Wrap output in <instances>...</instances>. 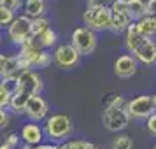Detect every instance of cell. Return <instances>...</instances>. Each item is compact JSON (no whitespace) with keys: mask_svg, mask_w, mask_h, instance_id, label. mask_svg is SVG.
<instances>
[{"mask_svg":"<svg viewBox=\"0 0 156 149\" xmlns=\"http://www.w3.org/2000/svg\"><path fill=\"white\" fill-rule=\"evenodd\" d=\"M16 14L14 12H11V11H7V9L0 7V28H7L11 23L14 21Z\"/></svg>","mask_w":156,"mask_h":149,"instance_id":"cell-27","label":"cell"},{"mask_svg":"<svg viewBox=\"0 0 156 149\" xmlns=\"http://www.w3.org/2000/svg\"><path fill=\"white\" fill-rule=\"evenodd\" d=\"M147 14L156 16V0H147Z\"/></svg>","mask_w":156,"mask_h":149,"instance_id":"cell-33","label":"cell"},{"mask_svg":"<svg viewBox=\"0 0 156 149\" xmlns=\"http://www.w3.org/2000/svg\"><path fill=\"white\" fill-rule=\"evenodd\" d=\"M137 28L146 39H156V16H144L142 20H139Z\"/></svg>","mask_w":156,"mask_h":149,"instance_id":"cell-17","label":"cell"},{"mask_svg":"<svg viewBox=\"0 0 156 149\" xmlns=\"http://www.w3.org/2000/svg\"><path fill=\"white\" fill-rule=\"evenodd\" d=\"M20 137H21V142L23 144H27L30 147H35L39 144H42V140L46 139L44 137V130L42 126L39 125V123H25L20 130Z\"/></svg>","mask_w":156,"mask_h":149,"instance_id":"cell-13","label":"cell"},{"mask_svg":"<svg viewBox=\"0 0 156 149\" xmlns=\"http://www.w3.org/2000/svg\"><path fill=\"white\" fill-rule=\"evenodd\" d=\"M23 4H25V0H0V7L7 9L14 14L18 11H23Z\"/></svg>","mask_w":156,"mask_h":149,"instance_id":"cell-25","label":"cell"},{"mask_svg":"<svg viewBox=\"0 0 156 149\" xmlns=\"http://www.w3.org/2000/svg\"><path fill=\"white\" fill-rule=\"evenodd\" d=\"M11 123V111L9 109H0V130L9 126Z\"/></svg>","mask_w":156,"mask_h":149,"instance_id":"cell-29","label":"cell"},{"mask_svg":"<svg viewBox=\"0 0 156 149\" xmlns=\"http://www.w3.org/2000/svg\"><path fill=\"white\" fill-rule=\"evenodd\" d=\"M53 62H55V60H53V53H49V51L44 49L42 53H41L39 60H37L35 69H34V70H42V69H48V67H51Z\"/></svg>","mask_w":156,"mask_h":149,"instance_id":"cell-24","label":"cell"},{"mask_svg":"<svg viewBox=\"0 0 156 149\" xmlns=\"http://www.w3.org/2000/svg\"><path fill=\"white\" fill-rule=\"evenodd\" d=\"M144 39V35H142L140 32H139V28H137V23H132L130 27H128V30L125 32V49H126V53H133L135 48L140 44V41Z\"/></svg>","mask_w":156,"mask_h":149,"instance_id":"cell-16","label":"cell"},{"mask_svg":"<svg viewBox=\"0 0 156 149\" xmlns=\"http://www.w3.org/2000/svg\"><path fill=\"white\" fill-rule=\"evenodd\" d=\"M44 90V81L37 70H25L18 77V84L12 93V98L9 104V111L12 114H25L27 104L35 95H41Z\"/></svg>","mask_w":156,"mask_h":149,"instance_id":"cell-1","label":"cell"},{"mask_svg":"<svg viewBox=\"0 0 156 149\" xmlns=\"http://www.w3.org/2000/svg\"><path fill=\"white\" fill-rule=\"evenodd\" d=\"M111 149H133V139L128 133H118L111 142Z\"/></svg>","mask_w":156,"mask_h":149,"instance_id":"cell-21","label":"cell"},{"mask_svg":"<svg viewBox=\"0 0 156 149\" xmlns=\"http://www.w3.org/2000/svg\"><path fill=\"white\" fill-rule=\"evenodd\" d=\"M30 28H32V37L37 39L41 34H44L48 28H51V23L48 18H37V20H32Z\"/></svg>","mask_w":156,"mask_h":149,"instance_id":"cell-22","label":"cell"},{"mask_svg":"<svg viewBox=\"0 0 156 149\" xmlns=\"http://www.w3.org/2000/svg\"><path fill=\"white\" fill-rule=\"evenodd\" d=\"M0 149H11V147H9L7 144H4V142H2V144H0Z\"/></svg>","mask_w":156,"mask_h":149,"instance_id":"cell-35","label":"cell"},{"mask_svg":"<svg viewBox=\"0 0 156 149\" xmlns=\"http://www.w3.org/2000/svg\"><path fill=\"white\" fill-rule=\"evenodd\" d=\"M60 149H91V142L86 139H69L60 144Z\"/></svg>","mask_w":156,"mask_h":149,"instance_id":"cell-23","label":"cell"},{"mask_svg":"<svg viewBox=\"0 0 156 149\" xmlns=\"http://www.w3.org/2000/svg\"><path fill=\"white\" fill-rule=\"evenodd\" d=\"M83 23H84V27H88L97 34L107 32V30H111V25H112V11L86 5V9L83 11Z\"/></svg>","mask_w":156,"mask_h":149,"instance_id":"cell-3","label":"cell"},{"mask_svg":"<svg viewBox=\"0 0 156 149\" xmlns=\"http://www.w3.org/2000/svg\"><path fill=\"white\" fill-rule=\"evenodd\" d=\"M114 4V0H88V5L91 7H104V9H111V5Z\"/></svg>","mask_w":156,"mask_h":149,"instance_id":"cell-30","label":"cell"},{"mask_svg":"<svg viewBox=\"0 0 156 149\" xmlns=\"http://www.w3.org/2000/svg\"><path fill=\"white\" fill-rule=\"evenodd\" d=\"M128 14L133 21L147 16V0H128Z\"/></svg>","mask_w":156,"mask_h":149,"instance_id":"cell-18","label":"cell"},{"mask_svg":"<svg viewBox=\"0 0 156 149\" xmlns=\"http://www.w3.org/2000/svg\"><path fill=\"white\" fill-rule=\"evenodd\" d=\"M16 84H18V79H2L0 81V109H9Z\"/></svg>","mask_w":156,"mask_h":149,"instance_id":"cell-15","label":"cell"},{"mask_svg":"<svg viewBox=\"0 0 156 149\" xmlns=\"http://www.w3.org/2000/svg\"><path fill=\"white\" fill-rule=\"evenodd\" d=\"M81 55L79 51L72 46L70 42H65V44H58L55 51H53V60L56 63L58 69L62 70H72L76 69L79 63H81Z\"/></svg>","mask_w":156,"mask_h":149,"instance_id":"cell-8","label":"cell"},{"mask_svg":"<svg viewBox=\"0 0 156 149\" xmlns=\"http://www.w3.org/2000/svg\"><path fill=\"white\" fill-rule=\"evenodd\" d=\"M32 20L27 18L25 14H20L14 18V21L5 28V34H7V39L11 44H14L18 48H21L25 42H28L32 39Z\"/></svg>","mask_w":156,"mask_h":149,"instance_id":"cell-6","label":"cell"},{"mask_svg":"<svg viewBox=\"0 0 156 149\" xmlns=\"http://www.w3.org/2000/svg\"><path fill=\"white\" fill-rule=\"evenodd\" d=\"M37 42L41 44V48L46 51L53 49V48H56L58 46V32L53 28H48L44 34H41V35L35 39Z\"/></svg>","mask_w":156,"mask_h":149,"instance_id":"cell-20","label":"cell"},{"mask_svg":"<svg viewBox=\"0 0 156 149\" xmlns=\"http://www.w3.org/2000/svg\"><path fill=\"white\" fill-rule=\"evenodd\" d=\"M133 23V20L128 14H112V25H111V32L118 34V35H125L128 27Z\"/></svg>","mask_w":156,"mask_h":149,"instance_id":"cell-19","label":"cell"},{"mask_svg":"<svg viewBox=\"0 0 156 149\" xmlns=\"http://www.w3.org/2000/svg\"><path fill=\"white\" fill-rule=\"evenodd\" d=\"M126 111H128L132 119L147 121L156 112L154 102H153V95H137L133 98H130L128 100Z\"/></svg>","mask_w":156,"mask_h":149,"instance_id":"cell-7","label":"cell"},{"mask_svg":"<svg viewBox=\"0 0 156 149\" xmlns=\"http://www.w3.org/2000/svg\"><path fill=\"white\" fill-rule=\"evenodd\" d=\"M44 137L51 144H63L69 140V137L74 132V123L69 114L55 112L49 114V118L42 123Z\"/></svg>","mask_w":156,"mask_h":149,"instance_id":"cell-2","label":"cell"},{"mask_svg":"<svg viewBox=\"0 0 156 149\" xmlns=\"http://www.w3.org/2000/svg\"><path fill=\"white\" fill-rule=\"evenodd\" d=\"M111 11H112V14H128V0H114Z\"/></svg>","mask_w":156,"mask_h":149,"instance_id":"cell-28","label":"cell"},{"mask_svg":"<svg viewBox=\"0 0 156 149\" xmlns=\"http://www.w3.org/2000/svg\"><path fill=\"white\" fill-rule=\"evenodd\" d=\"M153 102H154V107H156V93L153 95Z\"/></svg>","mask_w":156,"mask_h":149,"instance_id":"cell-36","label":"cell"},{"mask_svg":"<svg viewBox=\"0 0 156 149\" xmlns=\"http://www.w3.org/2000/svg\"><path fill=\"white\" fill-rule=\"evenodd\" d=\"M91 149H105L102 144H97V142H91Z\"/></svg>","mask_w":156,"mask_h":149,"instance_id":"cell-34","label":"cell"},{"mask_svg":"<svg viewBox=\"0 0 156 149\" xmlns=\"http://www.w3.org/2000/svg\"><path fill=\"white\" fill-rule=\"evenodd\" d=\"M5 63H7V55L0 53V81L5 76Z\"/></svg>","mask_w":156,"mask_h":149,"instance_id":"cell-32","label":"cell"},{"mask_svg":"<svg viewBox=\"0 0 156 149\" xmlns=\"http://www.w3.org/2000/svg\"><path fill=\"white\" fill-rule=\"evenodd\" d=\"M25 116L32 123H44L49 118V104H48V100L44 98L42 95H35L27 104Z\"/></svg>","mask_w":156,"mask_h":149,"instance_id":"cell-9","label":"cell"},{"mask_svg":"<svg viewBox=\"0 0 156 149\" xmlns=\"http://www.w3.org/2000/svg\"><path fill=\"white\" fill-rule=\"evenodd\" d=\"M48 12V4L46 0H25L23 4V12L30 20H37V18H46Z\"/></svg>","mask_w":156,"mask_h":149,"instance_id":"cell-14","label":"cell"},{"mask_svg":"<svg viewBox=\"0 0 156 149\" xmlns=\"http://www.w3.org/2000/svg\"><path fill=\"white\" fill-rule=\"evenodd\" d=\"M132 55L137 58V62L140 65H146V67L156 65V39H146L144 37Z\"/></svg>","mask_w":156,"mask_h":149,"instance_id":"cell-11","label":"cell"},{"mask_svg":"<svg viewBox=\"0 0 156 149\" xmlns=\"http://www.w3.org/2000/svg\"><path fill=\"white\" fill-rule=\"evenodd\" d=\"M0 42H2V35H0Z\"/></svg>","mask_w":156,"mask_h":149,"instance_id":"cell-38","label":"cell"},{"mask_svg":"<svg viewBox=\"0 0 156 149\" xmlns=\"http://www.w3.org/2000/svg\"><path fill=\"white\" fill-rule=\"evenodd\" d=\"M146 128H147V132L151 135H156V112L146 121Z\"/></svg>","mask_w":156,"mask_h":149,"instance_id":"cell-31","label":"cell"},{"mask_svg":"<svg viewBox=\"0 0 156 149\" xmlns=\"http://www.w3.org/2000/svg\"><path fill=\"white\" fill-rule=\"evenodd\" d=\"M4 144H7L11 149H18L21 147V137L16 132H9V133L4 135Z\"/></svg>","mask_w":156,"mask_h":149,"instance_id":"cell-26","label":"cell"},{"mask_svg":"<svg viewBox=\"0 0 156 149\" xmlns=\"http://www.w3.org/2000/svg\"><path fill=\"white\" fill-rule=\"evenodd\" d=\"M151 149H156V144H154V146H153V147H151Z\"/></svg>","mask_w":156,"mask_h":149,"instance_id":"cell-37","label":"cell"},{"mask_svg":"<svg viewBox=\"0 0 156 149\" xmlns=\"http://www.w3.org/2000/svg\"><path fill=\"white\" fill-rule=\"evenodd\" d=\"M130 114L126 109H116V107H105L102 109V125L107 132L112 133H123L130 125Z\"/></svg>","mask_w":156,"mask_h":149,"instance_id":"cell-5","label":"cell"},{"mask_svg":"<svg viewBox=\"0 0 156 149\" xmlns=\"http://www.w3.org/2000/svg\"><path fill=\"white\" fill-rule=\"evenodd\" d=\"M42 48H41V44L37 42L35 39L32 37L28 42H25L20 48V51H18V56H20V60H21V63L27 67V69H35V63L37 60H39V56H41V53H42Z\"/></svg>","mask_w":156,"mask_h":149,"instance_id":"cell-12","label":"cell"},{"mask_svg":"<svg viewBox=\"0 0 156 149\" xmlns=\"http://www.w3.org/2000/svg\"><path fill=\"white\" fill-rule=\"evenodd\" d=\"M139 65L140 63L137 62V58H135L133 55L123 53V55H119V56L116 58V62H114V74L119 79H130L137 74Z\"/></svg>","mask_w":156,"mask_h":149,"instance_id":"cell-10","label":"cell"},{"mask_svg":"<svg viewBox=\"0 0 156 149\" xmlns=\"http://www.w3.org/2000/svg\"><path fill=\"white\" fill-rule=\"evenodd\" d=\"M70 44L79 51L81 56H88V55L95 53V49L98 48V34L90 30L84 25L76 27V28L72 30Z\"/></svg>","mask_w":156,"mask_h":149,"instance_id":"cell-4","label":"cell"}]
</instances>
